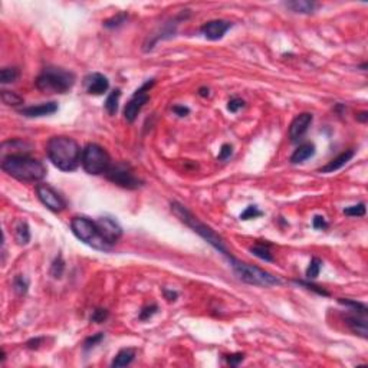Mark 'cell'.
I'll return each instance as SVG.
<instances>
[{
	"mask_svg": "<svg viewBox=\"0 0 368 368\" xmlns=\"http://www.w3.org/2000/svg\"><path fill=\"white\" fill-rule=\"evenodd\" d=\"M46 154L49 161L61 171H75L81 164L82 150L71 137L55 135L46 144Z\"/></svg>",
	"mask_w": 368,
	"mask_h": 368,
	"instance_id": "obj_1",
	"label": "cell"
},
{
	"mask_svg": "<svg viewBox=\"0 0 368 368\" xmlns=\"http://www.w3.org/2000/svg\"><path fill=\"white\" fill-rule=\"evenodd\" d=\"M1 170L7 176L25 183H38L46 176V168L42 161L27 154H9L3 157Z\"/></svg>",
	"mask_w": 368,
	"mask_h": 368,
	"instance_id": "obj_2",
	"label": "cell"
},
{
	"mask_svg": "<svg viewBox=\"0 0 368 368\" xmlns=\"http://www.w3.org/2000/svg\"><path fill=\"white\" fill-rule=\"evenodd\" d=\"M171 211L180 219V222H183L185 226H188L194 233H197L202 239H204L213 249H216L219 253H222L226 259H229L232 256V253L227 250L225 240L219 236L210 226H207L206 223L200 222L191 211L188 210L185 206H183L179 202H173L171 203Z\"/></svg>",
	"mask_w": 368,
	"mask_h": 368,
	"instance_id": "obj_3",
	"label": "cell"
},
{
	"mask_svg": "<svg viewBox=\"0 0 368 368\" xmlns=\"http://www.w3.org/2000/svg\"><path fill=\"white\" fill-rule=\"evenodd\" d=\"M75 74L62 68L48 66L35 81L36 88L42 94H66L75 85Z\"/></svg>",
	"mask_w": 368,
	"mask_h": 368,
	"instance_id": "obj_4",
	"label": "cell"
},
{
	"mask_svg": "<svg viewBox=\"0 0 368 368\" xmlns=\"http://www.w3.org/2000/svg\"><path fill=\"white\" fill-rule=\"evenodd\" d=\"M227 262L232 266L237 278L240 281H243L245 284L255 285V286H263V288H269V286H275V285L282 284V281L278 276L263 270L255 265L242 262V261L236 259L233 255L227 259Z\"/></svg>",
	"mask_w": 368,
	"mask_h": 368,
	"instance_id": "obj_5",
	"label": "cell"
},
{
	"mask_svg": "<svg viewBox=\"0 0 368 368\" xmlns=\"http://www.w3.org/2000/svg\"><path fill=\"white\" fill-rule=\"evenodd\" d=\"M71 229H72V233L78 237L81 242L89 245L91 247L97 250H104V252L111 249V246L100 235L95 220H91L85 216L74 217L71 222Z\"/></svg>",
	"mask_w": 368,
	"mask_h": 368,
	"instance_id": "obj_6",
	"label": "cell"
},
{
	"mask_svg": "<svg viewBox=\"0 0 368 368\" xmlns=\"http://www.w3.org/2000/svg\"><path fill=\"white\" fill-rule=\"evenodd\" d=\"M81 164H82L83 170L91 176L106 174V171L112 165L111 157L106 153L105 148L95 144V143H89L83 147Z\"/></svg>",
	"mask_w": 368,
	"mask_h": 368,
	"instance_id": "obj_7",
	"label": "cell"
},
{
	"mask_svg": "<svg viewBox=\"0 0 368 368\" xmlns=\"http://www.w3.org/2000/svg\"><path fill=\"white\" fill-rule=\"evenodd\" d=\"M105 176L111 183L117 184V185L127 188V190H137L144 184L141 179H138L135 176L131 165L124 161H120V163L111 165Z\"/></svg>",
	"mask_w": 368,
	"mask_h": 368,
	"instance_id": "obj_8",
	"label": "cell"
},
{
	"mask_svg": "<svg viewBox=\"0 0 368 368\" xmlns=\"http://www.w3.org/2000/svg\"><path fill=\"white\" fill-rule=\"evenodd\" d=\"M156 79H148L147 82H144L131 97V100L127 102V105L124 108V118L128 123H134L138 117V114L141 112V109L144 108V105L150 101V89L154 86Z\"/></svg>",
	"mask_w": 368,
	"mask_h": 368,
	"instance_id": "obj_9",
	"label": "cell"
},
{
	"mask_svg": "<svg viewBox=\"0 0 368 368\" xmlns=\"http://www.w3.org/2000/svg\"><path fill=\"white\" fill-rule=\"evenodd\" d=\"M36 196L41 200V203L53 213H61L66 209L65 199L48 184H38L36 185Z\"/></svg>",
	"mask_w": 368,
	"mask_h": 368,
	"instance_id": "obj_10",
	"label": "cell"
},
{
	"mask_svg": "<svg viewBox=\"0 0 368 368\" xmlns=\"http://www.w3.org/2000/svg\"><path fill=\"white\" fill-rule=\"evenodd\" d=\"M100 235L109 246L115 245L123 236V227L112 217H100L95 220Z\"/></svg>",
	"mask_w": 368,
	"mask_h": 368,
	"instance_id": "obj_11",
	"label": "cell"
},
{
	"mask_svg": "<svg viewBox=\"0 0 368 368\" xmlns=\"http://www.w3.org/2000/svg\"><path fill=\"white\" fill-rule=\"evenodd\" d=\"M230 27H232V22L223 20V19H214V20L206 22L203 26L200 27V32L209 41H219L226 35V32Z\"/></svg>",
	"mask_w": 368,
	"mask_h": 368,
	"instance_id": "obj_12",
	"label": "cell"
},
{
	"mask_svg": "<svg viewBox=\"0 0 368 368\" xmlns=\"http://www.w3.org/2000/svg\"><path fill=\"white\" fill-rule=\"evenodd\" d=\"M312 120H314V117H312V114H309V112H302V114L296 115V117L293 118V121L290 123L289 132H288L290 141H298V140H301V138L307 134L309 125L312 124Z\"/></svg>",
	"mask_w": 368,
	"mask_h": 368,
	"instance_id": "obj_13",
	"label": "cell"
},
{
	"mask_svg": "<svg viewBox=\"0 0 368 368\" xmlns=\"http://www.w3.org/2000/svg\"><path fill=\"white\" fill-rule=\"evenodd\" d=\"M83 85L85 89L89 95H104L108 88H109V81L105 75L100 74V72H94L89 74L88 77L83 79Z\"/></svg>",
	"mask_w": 368,
	"mask_h": 368,
	"instance_id": "obj_14",
	"label": "cell"
},
{
	"mask_svg": "<svg viewBox=\"0 0 368 368\" xmlns=\"http://www.w3.org/2000/svg\"><path fill=\"white\" fill-rule=\"evenodd\" d=\"M58 111V104L56 102H43L39 105L33 106H25L22 109H19V114L27 117V118H39V117H48L52 115Z\"/></svg>",
	"mask_w": 368,
	"mask_h": 368,
	"instance_id": "obj_15",
	"label": "cell"
},
{
	"mask_svg": "<svg viewBox=\"0 0 368 368\" xmlns=\"http://www.w3.org/2000/svg\"><path fill=\"white\" fill-rule=\"evenodd\" d=\"M367 315H361V314H352V315H347L345 318V324L348 325V328L358 337H361L363 340H367Z\"/></svg>",
	"mask_w": 368,
	"mask_h": 368,
	"instance_id": "obj_16",
	"label": "cell"
},
{
	"mask_svg": "<svg viewBox=\"0 0 368 368\" xmlns=\"http://www.w3.org/2000/svg\"><path fill=\"white\" fill-rule=\"evenodd\" d=\"M352 157H354V150H347V151L341 153L338 157L332 158L327 165L319 168V173H334L337 170H341L348 161H351Z\"/></svg>",
	"mask_w": 368,
	"mask_h": 368,
	"instance_id": "obj_17",
	"label": "cell"
},
{
	"mask_svg": "<svg viewBox=\"0 0 368 368\" xmlns=\"http://www.w3.org/2000/svg\"><path fill=\"white\" fill-rule=\"evenodd\" d=\"M315 145L312 143H304L301 144L295 151L293 154L290 156V163L292 164H299V163H304L307 161L308 158L314 157L315 156Z\"/></svg>",
	"mask_w": 368,
	"mask_h": 368,
	"instance_id": "obj_18",
	"label": "cell"
},
{
	"mask_svg": "<svg viewBox=\"0 0 368 368\" xmlns=\"http://www.w3.org/2000/svg\"><path fill=\"white\" fill-rule=\"evenodd\" d=\"M285 6L290 9L295 13H301V15H311L314 13L316 9V4L314 1L309 0H293V1H286Z\"/></svg>",
	"mask_w": 368,
	"mask_h": 368,
	"instance_id": "obj_19",
	"label": "cell"
},
{
	"mask_svg": "<svg viewBox=\"0 0 368 368\" xmlns=\"http://www.w3.org/2000/svg\"><path fill=\"white\" fill-rule=\"evenodd\" d=\"M135 354H137V351H135L134 348H123V349L114 357L111 366L115 368L127 367V366H130L132 361H134Z\"/></svg>",
	"mask_w": 368,
	"mask_h": 368,
	"instance_id": "obj_20",
	"label": "cell"
},
{
	"mask_svg": "<svg viewBox=\"0 0 368 368\" xmlns=\"http://www.w3.org/2000/svg\"><path fill=\"white\" fill-rule=\"evenodd\" d=\"M15 239L19 245L25 246L30 242V229H29V225L23 220H19L16 225H15Z\"/></svg>",
	"mask_w": 368,
	"mask_h": 368,
	"instance_id": "obj_21",
	"label": "cell"
},
{
	"mask_svg": "<svg viewBox=\"0 0 368 368\" xmlns=\"http://www.w3.org/2000/svg\"><path fill=\"white\" fill-rule=\"evenodd\" d=\"M120 98H121V89H114L105 100V111L108 112V115L114 117L118 111V104H120Z\"/></svg>",
	"mask_w": 368,
	"mask_h": 368,
	"instance_id": "obj_22",
	"label": "cell"
},
{
	"mask_svg": "<svg viewBox=\"0 0 368 368\" xmlns=\"http://www.w3.org/2000/svg\"><path fill=\"white\" fill-rule=\"evenodd\" d=\"M250 252L252 255H255L256 258L262 259L265 262H273V256L270 253V249H269V245H265V243H256L250 247Z\"/></svg>",
	"mask_w": 368,
	"mask_h": 368,
	"instance_id": "obj_23",
	"label": "cell"
},
{
	"mask_svg": "<svg viewBox=\"0 0 368 368\" xmlns=\"http://www.w3.org/2000/svg\"><path fill=\"white\" fill-rule=\"evenodd\" d=\"M1 101H3V104L9 106L23 105V102H25L20 95H18L13 91H6V89L1 91Z\"/></svg>",
	"mask_w": 368,
	"mask_h": 368,
	"instance_id": "obj_24",
	"label": "cell"
},
{
	"mask_svg": "<svg viewBox=\"0 0 368 368\" xmlns=\"http://www.w3.org/2000/svg\"><path fill=\"white\" fill-rule=\"evenodd\" d=\"M338 302L344 305V307H348L352 312H357V314H361V315H367V307L363 304V302H357V301H352V299H344V298H340Z\"/></svg>",
	"mask_w": 368,
	"mask_h": 368,
	"instance_id": "obj_25",
	"label": "cell"
},
{
	"mask_svg": "<svg viewBox=\"0 0 368 368\" xmlns=\"http://www.w3.org/2000/svg\"><path fill=\"white\" fill-rule=\"evenodd\" d=\"M19 69L18 68H12V66H7V68H3L0 71V82L1 83H12L15 82L16 79L19 78Z\"/></svg>",
	"mask_w": 368,
	"mask_h": 368,
	"instance_id": "obj_26",
	"label": "cell"
},
{
	"mask_svg": "<svg viewBox=\"0 0 368 368\" xmlns=\"http://www.w3.org/2000/svg\"><path fill=\"white\" fill-rule=\"evenodd\" d=\"M27 288H29V281H27L25 276H22V275L15 276V279H13V289H15V292L19 296L25 295L27 292Z\"/></svg>",
	"mask_w": 368,
	"mask_h": 368,
	"instance_id": "obj_27",
	"label": "cell"
},
{
	"mask_svg": "<svg viewBox=\"0 0 368 368\" xmlns=\"http://www.w3.org/2000/svg\"><path fill=\"white\" fill-rule=\"evenodd\" d=\"M293 282H295L296 285H299V286H304V288H307L308 290L315 292V293L321 295V296H329V292H328V290L324 289L322 286H318V285L309 282V281H299V279H295Z\"/></svg>",
	"mask_w": 368,
	"mask_h": 368,
	"instance_id": "obj_28",
	"label": "cell"
},
{
	"mask_svg": "<svg viewBox=\"0 0 368 368\" xmlns=\"http://www.w3.org/2000/svg\"><path fill=\"white\" fill-rule=\"evenodd\" d=\"M321 267H322V261L318 259V258H312L309 265H308V267H307V272H305L307 278L308 279H315L316 276L319 275Z\"/></svg>",
	"mask_w": 368,
	"mask_h": 368,
	"instance_id": "obj_29",
	"label": "cell"
},
{
	"mask_svg": "<svg viewBox=\"0 0 368 368\" xmlns=\"http://www.w3.org/2000/svg\"><path fill=\"white\" fill-rule=\"evenodd\" d=\"M127 19H128V15H127V13H118L117 16H114V18L105 20V22H104V26L108 27V29H115V27L123 26V25L127 22Z\"/></svg>",
	"mask_w": 368,
	"mask_h": 368,
	"instance_id": "obj_30",
	"label": "cell"
},
{
	"mask_svg": "<svg viewBox=\"0 0 368 368\" xmlns=\"http://www.w3.org/2000/svg\"><path fill=\"white\" fill-rule=\"evenodd\" d=\"M63 270H65V262H63L62 256L58 255V258L53 261L52 266H51V275L55 279H59V278H62Z\"/></svg>",
	"mask_w": 368,
	"mask_h": 368,
	"instance_id": "obj_31",
	"label": "cell"
},
{
	"mask_svg": "<svg viewBox=\"0 0 368 368\" xmlns=\"http://www.w3.org/2000/svg\"><path fill=\"white\" fill-rule=\"evenodd\" d=\"M366 211H367L366 204H364V203H358V204L345 207V209H344V214L351 216V217H363V216H366Z\"/></svg>",
	"mask_w": 368,
	"mask_h": 368,
	"instance_id": "obj_32",
	"label": "cell"
},
{
	"mask_svg": "<svg viewBox=\"0 0 368 368\" xmlns=\"http://www.w3.org/2000/svg\"><path fill=\"white\" fill-rule=\"evenodd\" d=\"M102 340H104V334H102V332H100V334H97V335H92V337H88V338L83 341L82 348H83V351L86 352V351L92 349L94 347H97Z\"/></svg>",
	"mask_w": 368,
	"mask_h": 368,
	"instance_id": "obj_33",
	"label": "cell"
},
{
	"mask_svg": "<svg viewBox=\"0 0 368 368\" xmlns=\"http://www.w3.org/2000/svg\"><path fill=\"white\" fill-rule=\"evenodd\" d=\"M263 213L259 209L258 206H247L245 211L240 214V219L242 220H250V219H256V217H261Z\"/></svg>",
	"mask_w": 368,
	"mask_h": 368,
	"instance_id": "obj_34",
	"label": "cell"
},
{
	"mask_svg": "<svg viewBox=\"0 0 368 368\" xmlns=\"http://www.w3.org/2000/svg\"><path fill=\"white\" fill-rule=\"evenodd\" d=\"M109 316V312L106 309H102V308H97L92 315H91V322H95V324H102L105 322Z\"/></svg>",
	"mask_w": 368,
	"mask_h": 368,
	"instance_id": "obj_35",
	"label": "cell"
},
{
	"mask_svg": "<svg viewBox=\"0 0 368 368\" xmlns=\"http://www.w3.org/2000/svg\"><path fill=\"white\" fill-rule=\"evenodd\" d=\"M158 311V307L157 305H147V307H144L141 311H140V315L138 318L141 319V321H147V319H150L153 315H156Z\"/></svg>",
	"mask_w": 368,
	"mask_h": 368,
	"instance_id": "obj_36",
	"label": "cell"
},
{
	"mask_svg": "<svg viewBox=\"0 0 368 368\" xmlns=\"http://www.w3.org/2000/svg\"><path fill=\"white\" fill-rule=\"evenodd\" d=\"M232 154H233V147L230 144H223L222 148H220V151H219L217 160L219 161H226V160H229V158L232 157Z\"/></svg>",
	"mask_w": 368,
	"mask_h": 368,
	"instance_id": "obj_37",
	"label": "cell"
},
{
	"mask_svg": "<svg viewBox=\"0 0 368 368\" xmlns=\"http://www.w3.org/2000/svg\"><path fill=\"white\" fill-rule=\"evenodd\" d=\"M245 106V101L242 100V98H237V97H235V98H230L229 100V102H227V109L230 111V112H237L239 109H242Z\"/></svg>",
	"mask_w": 368,
	"mask_h": 368,
	"instance_id": "obj_38",
	"label": "cell"
},
{
	"mask_svg": "<svg viewBox=\"0 0 368 368\" xmlns=\"http://www.w3.org/2000/svg\"><path fill=\"white\" fill-rule=\"evenodd\" d=\"M226 357V360H227V363L230 364V366H233V367H236L239 366L243 360H245V354H242V352H236V354H230V355H225Z\"/></svg>",
	"mask_w": 368,
	"mask_h": 368,
	"instance_id": "obj_39",
	"label": "cell"
},
{
	"mask_svg": "<svg viewBox=\"0 0 368 368\" xmlns=\"http://www.w3.org/2000/svg\"><path fill=\"white\" fill-rule=\"evenodd\" d=\"M312 226H314V229H316V230H324V229L328 227V223H327V220H325L324 216H315L314 220H312Z\"/></svg>",
	"mask_w": 368,
	"mask_h": 368,
	"instance_id": "obj_40",
	"label": "cell"
},
{
	"mask_svg": "<svg viewBox=\"0 0 368 368\" xmlns=\"http://www.w3.org/2000/svg\"><path fill=\"white\" fill-rule=\"evenodd\" d=\"M173 112H174L176 115H179V117H185V115L190 114V109L184 105H174L173 106Z\"/></svg>",
	"mask_w": 368,
	"mask_h": 368,
	"instance_id": "obj_41",
	"label": "cell"
},
{
	"mask_svg": "<svg viewBox=\"0 0 368 368\" xmlns=\"http://www.w3.org/2000/svg\"><path fill=\"white\" fill-rule=\"evenodd\" d=\"M42 341H43V338H41V337L32 338V340H29V341L26 342V348H29V349H38L39 345L42 344Z\"/></svg>",
	"mask_w": 368,
	"mask_h": 368,
	"instance_id": "obj_42",
	"label": "cell"
},
{
	"mask_svg": "<svg viewBox=\"0 0 368 368\" xmlns=\"http://www.w3.org/2000/svg\"><path fill=\"white\" fill-rule=\"evenodd\" d=\"M163 293H164V296H165V299H167L168 302L176 301V299H177V296H179V293H177V292H174V290H170V289H164L163 290Z\"/></svg>",
	"mask_w": 368,
	"mask_h": 368,
	"instance_id": "obj_43",
	"label": "cell"
},
{
	"mask_svg": "<svg viewBox=\"0 0 368 368\" xmlns=\"http://www.w3.org/2000/svg\"><path fill=\"white\" fill-rule=\"evenodd\" d=\"M355 118H357V121H358V123L366 124V123L368 121V112L367 111H361V112H358V114H357V117H355Z\"/></svg>",
	"mask_w": 368,
	"mask_h": 368,
	"instance_id": "obj_44",
	"label": "cell"
},
{
	"mask_svg": "<svg viewBox=\"0 0 368 368\" xmlns=\"http://www.w3.org/2000/svg\"><path fill=\"white\" fill-rule=\"evenodd\" d=\"M209 92H210V91H209V88H206V86H203V88L199 89V95H200V97H209Z\"/></svg>",
	"mask_w": 368,
	"mask_h": 368,
	"instance_id": "obj_45",
	"label": "cell"
}]
</instances>
